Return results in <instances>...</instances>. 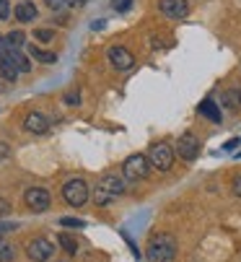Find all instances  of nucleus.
<instances>
[{
    "instance_id": "obj_1",
    "label": "nucleus",
    "mask_w": 241,
    "mask_h": 262,
    "mask_svg": "<svg viewBox=\"0 0 241 262\" xmlns=\"http://www.w3.org/2000/svg\"><path fill=\"white\" fill-rule=\"evenodd\" d=\"M125 190H127L125 177H119V174H114V171H106V174H101V179H99V184H96L94 203L104 208V205H109L117 195H122Z\"/></svg>"
},
{
    "instance_id": "obj_2",
    "label": "nucleus",
    "mask_w": 241,
    "mask_h": 262,
    "mask_svg": "<svg viewBox=\"0 0 241 262\" xmlns=\"http://www.w3.org/2000/svg\"><path fill=\"white\" fill-rule=\"evenodd\" d=\"M177 257V239L171 234H153L148 242V259L150 262H174Z\"/></svg>"
},
{
    "instance_id": "obj_3",
    "label": "nucleus",
    "mask_w": 241,
    "mask_h": 262,
    "mask_svg": "<svg viewBox=\"0 0 241 262\" xmlns=\"http://www.w3.org/2000/svg\"><path fill=\"white\" fill-rule=\"evenodd\" d=\"M89 184H86V179H80V177H75V179H68L65 184H62V198H65V203L68 205H73V208H80V205H86L89 203Z\"/></svg>"
},
{
    "instance_id": "obj_4",
    "label": "nucleus",
    "mask_w": 241,
    "mask_h": 262,
    "mask_svg": "<svg viewBox=\"0 0 241 262\" xmlns=\"http://www.w3.org/2000/svg\"><path fill=\"white\" fill-rule=\"evenodd\" d=\"M148 164H150V169L169 171L174 166V148L166 143H153L148 151Z\"/></svg>"
},
{
    "instance_id": "obj_5",
    "label": "nucleus",
    "mask_w": 241,
    "mask_h": 262,
    "mask_svg": "<svg viewBox=\"0 0 241 262\" xmlns=\"http://www.w3.org/2000/svg\"><path fill=\"white\" fill-rule=\"evenodd\" d=\"M122 171H125V179L127 182H140L150 174V164H148V156L143 154H133L125 164H122Z\"/></svg>"
},
{
    "instance_id": "obj_6",
    "label": "nucleus",
    "mask_w": 241,
    "mask_h": 262,
    "mask_svg": "<svg viewBox=\"0 0 241 262\" xmlns=\"http://www.w3.org/2000/svg\"><path fill=\"white\" fill-rule=\"evenodd\" d=\"M55 244L47 239V236H36V239H31L29 242V247H26V254L34 259V262H50L52 259V254H55Z\"/></svg>"
},
{
    "instance_id": "obj_7",
    "label": "nucleus",
    "mask_w": 241,
    "mask_h": 262,
    "mask_svg": "<svg viewBox=\"0 0 241 262\" xmlns=\"http://www.w3.org/2000/svg\"><path fill=\"white\" fill-rule=\"evenodd\" d=\"M24 203L34 210V213H45L50 205H52V198L47 190H42V187H29V190L24 192Z\"/></svg>"
},
{
    "instance_id": "obj_8",
    "label": "nucleus",
    "mask_w": 241,
    "mask_h": 262,
    "mask_svg": "<svg viewBox=\"0 0 241 262\" xmlns=\"http://www.w3.org/2000/svg\"><path fill=\"white\" fill-rule=\"evenodd\" d=\"M177 154H179V159H184V161H194V159L200 156V140H197L194 133H184V135L179 138Z\"/></svg>"
},
{
    "instance_id": "obj_9",
    "label": "nucleus",
    "mask_w": 241,
    "mask_h": 262,
    "mask_svg": "<svg viewBox=\"0 0 241 262\" xmlns=\"http://www.w3.org/2000/svg\"><path fill=\"white\" fill-rule=\"evenodd\" d=\"M106 57H109V62H112V68H117V70H130L133 65H135V55L127 50V47H109V52H106Z\"/></svg>"
},
{
    "instance_id": "obj_10",
    "label": "nucleus",
    "mask_w": 241,
    "mask_h": 262,
    "mask_svg": "<svg viewBox=\"0 0 241 262\" xmlns=\"http://www.w3.org/2000/svg\"><path fill=\"white\" fill-rule=\"evenodd\" d=\"M158 8H161V13H164L166 18H184L189 13L187 0H161Z\"/></svg>"
},
{
    "instance_id": "obj_11",
    "label": "nucleus",
    "mask_w": 241,
    "mask_h": 262,
    "mask_svg": "<svg viewBox=\"0 0 241 262\" xmlns=\"http://www.w3.org/2000/svg\"><path fill=\"white\" fill-rule=\"evenodd\" d=\"M24 127L29 133H34V135H45L50 130V120L42 115V112H29L26 120H24Z\"/></svg>"
},
{
    "instance_id": "obj_12",
    "label": "nucleus",
    "mask_w": 241,
    "mask_h": 262,
    "mask_svg": "<svg viewBox=\"0 0 241 262\" xmlns=\"http://www.w3.org/2000/svg\"><path fill=\"white\" fill-rule=\"evenodd\" d=\"M0 76H3L6 81H16L18 78V68H16L11 52H3V50H0Z\"/></svg>"
},
{
    "instance_id": "obj_13",
    "label": "nucleus",
    "mask_w": 241,
    "mask_h": 262,
    "mask_svg": "<svg viewBox=\"0 0 241 262\" xmlns=\"http://www.w3.org/2000/svg\"><path fill=\"white\" fill-rule=\"evenodd\" d=\"M36 6L34 3H29V0H21V3L16 6V18L21 21V24H29V21H34L36 18Z\"/></svg>"
},
{
    "instance_id": "obj_14",
    "label": "nucleus",
    "mask_w": 241,
    "mask_h": 262,
    "mask_svg": "<svg viewBox=\"0 0 241 262\" xmlns=\"http://www.w3.org/2000/svg\"><path fill=\"white\" fill-rule=\"evenodd\" d=\"M221 106H223V109H228V112H238L241 99H238L236 89H226V91L221 94Z\"/></svg>"
},
{
    "instance_id": "obj_15",
    "label": "nucleus",
    "mask_w": 241,
    "mask_h": 262,
    "mask_svg": "<svg viewBox=\"0 0 241 262\" xmlns=\"http://www.w3.org/2000/svg\"><path fill=\"white\" fill-rule=\"evenodd\" d=\"M200 115L208 117L210 122H221V109H218V104L213 99H205L203 104H200Z\"/></svg>"
},
{
    "instance_id": "obj_16",
    "label": "nucleus",
    "mask_w": 241,
    "mask_h": 262,
    "mask_svg": "<svg viewBox=\"0 0 241 262\" xmlns=\"http://www.w3.org/2000/svg\"><path fill=\"white\" fill-rule=\"evenodd\" d=\"M29 55L34 57V60H39V62H45V65H52V62H57V55L55 52H45V50H39V47H29Z\"/></svg>"
},
{
    "instance_id": "obj_17",
    "label": "nucleus",
    "mask_w": 241,
    "mask_h": 262,
    "mask_svg": "<svg viewBox=\"0 0 241 262\" xmlns=\"http://www.w3.org/2000/svg\"><path fill=\"white\" fill-rule=\"evenodd\" d=\"M57 242H60V247H62L68 254H75V252H78V242H75L68 231H62V234L57 236Z\"/></svg>"
},
{
    "instance_id": "obj_18",
    "label": "nucleus",
    "mask_w": 241,
    "mask_h": 262,
    "mask_svg": "<svg viewBox=\"0 0 241 262\" xmlns=\"http://www.w3.org/2000/svg\"><path fill=\"white\" fill-rule=\"evenodd\" d=\"M8 52H11V57H13V62H16L18 73H29V70H31V62H29V60H26L18 50H8Z\"/></svg>"
},
{
    "instance_id": "obj_19",
    "label": "nucleus",
    "mask_w": 241,
    "mask_h": 262,
    "mask_svg": "<svg viewBox=\"0 0 241 262\" xmlns=\"http://www.w3.org/2000/svg\"><path fill=\"white\" fill-rule=\"evenodd\" d=\"M24 42H26L24 31H11V34L6 36V45H8L11 50H18V47H24Z\"/></svg>"
},
{
    "instance_id": "obj_20",
    "label": "nucleus",
    "mask_w": 241,
    "mask_h": 262,
    "mask_svg": "<svg viewBox=\"0 0 241 262\" xmlns=\"http://www.w3.org/2000/svg\"><path fill=\"white\" fill-rule=\"evenodd\" d=\"M16 259V249L8 242H0V262H13Z\"/></svg>"
},
{
    "instance_id": "obj_21",
    "label": "nucleus",
    "mask_w": 241,
    "mask_h": 262,
    "mask_svg": "<svg viewBox=\"0 0 241 262\" xmlns=\"http://www.w3.org/2000/svg\"><path fill=\"white\" fill-rule=\"evenodd\" d=\"M60 226H65V229H83L86 221H80V218H60Z\"/></svg>"
},
{
    "instance_id": "obj_22",
    "label": "nucleus",
    "mask_w": 241,
    "mask_h": 262,
    "mask_svg": "<svg viewBox=\"0 0 241 262\" xmlns=\"http://www.w3.org/2000/svg\"><path fill=\"white\" fill-rule=\"evenodd\" d=\"M34 39H39V42H52L55 34H52L50 29H36V31H34Z\"/></svg>"
},
{
    "instance_id": "obj_23",
    "label": "nucleus",
    "mask_w": 241,
    "mask_h": 262,
    "mask_svg": "<svg viewBox=\"0 0 241 262\" xmlns=\"http://www.w3.org/2000/svg\"><path fill=\"white\" fill-rule=\"evenodd\" d=\"M65 104H70V106H78V104H80V94H78V91H70V94H65Z\"/></svg>"
},
{
    "instance_id": "obj_24",
    "label": "nucleus",
    "mask_w": 241,
    "mask_h": 262,
    "mask_svg": "<svg viewBox=\"0 0 241 262\" xmlns=\"http://www.w3.org/2000/svg\"><path fill=\"white\" fill-rule=\"evenodd\" d=\"M11 16V3H8V0H0V18H8Z\"/></svg>"
},
{
    "instance_id": "obj_25",
    "label": "nucleus",
    "mask_w": 241,
    "mask_h": 262,
    "mask_svg": "<svg viewBox=\"0 0 241 262\" xmlns=\"http://www.w3.org/2000/svg\"><path fill=\"white\" fill-rule=\"evenodd\" d=\"M18 229V223H6V221H0V236L8 234V231H16Z\"/></svg>"
},
{
    "instance_id": "obj_26",
    "label": "nucleus",
    "mask_w": 241,
    "mask_h": 262,
    "mask_svg": "<svg viewBox=\"0 0 241 262\" xmlns=\"http://www.w3.org/2000/svg\"><path fill=\"white\" fill-rule=\"evenodd\" d=\"M45 3H47V6L52 8V11H62V8L68 6V3H65V0H45Z\"/></svg>"
},
{
    "instance_id": "obj_27",
    "label": "nucleus",
    "mask_w": 241,
    "mask_h": 262,
    "mask_svg": "<svg viewBox=\"0 0 241 262\" xmlns=\"http://www.w3.org/2000/svg\"><path fill=\"white\" fill-rule=\"evenodd\" d=\"M130 6H133V0H117V3H114V8H117L119 13H125Z\"/></svg>"
},
{
    "instance_id": "obj_28",
    "label": "nucleus",
    "mask_w": 241,
    "mask_h": 262,
    "mask_svg": "<svg viewBox=\"0 0 241 262\" xmlns=\"http://www.w3.org/2000/svg\"><path fill=\"white\" fill-rule=\"evenodd\" d=\"M233 195H236V198H241V174H236V177H233Z\"/></svg>"
},
{
    "instance_id": "obj_29",
    "label": "nucleus",
    "mask_w": 241,
    "mask_h": 262,
    "mask_svg": "<svg viewBox=\"0 0 241 262\" xmlns=\"http://www.w3.org/2000/svg\"><path fill=\"white\" fill-rule=\"evenodd\" d=\"M11 213V203L6 198H0V215H8Z\"/></svg>"
},
{
    "instance_id": "obj_30",
    "label": "nucleus",
    "mask_w": 241,
    "mask_h": 262,
    "mask_svg": "<svg viewBox=\"0 0 241 262\" xmlns=\"http://www.w3.org/2000/svg\"><path fill=\"white\" fill-rule=\"evenodd\" d=\"M8 154H11V148H8L6 143H0V161H6V159H8Z\"/></svg>"
},
{
    "instance_id": "obj_31",
    "label": "nucleus",
    "mask_w": 241,
    "mask_h": 262,
    "mask_svg": "<svg viewBox=\"0 0 241 262\" xmlns=\"http://www.w3.org/2000/svg\"><path fill=\"white\" fill-rule=\"evenodd\" d=\"M68 6H75V8H80V6H86V0H65Z\"/></svg>"
},
{
    "instance_id": "obj_32",
    "label": "nucleus",
    "mask_w": 241,
    "mask_h": 262,
    "mask_svg": "<svg viewBox=\"0 0 241 262\" xmlns=\"http://www.w3.org/2000/svg\"><path fill=\"white\" fill-rule=\"evenodd\" d=\"M6 47V36H0V50H3Z\"/></svg>"
},
{
    "instance_id": "obj_33",
    "label": "nucleus",
    "mask_w": 241,
    "mask_h": 262,
    "mask_svg": "<svg viewBox=\"0 0 241 262\" xmlns=\"http://www.w3.org/2000/svg\"><path fill=\"white\" fill-rule=\"evenodd\" d=\"M236 94H238V99H241V86H238V89H236Z\"/></svg>"
},
{
    "instance_id": "obj_34",
    "label": "nucleus",
    "mask_w": 241,
    "mask_h": 262,
    "mask_svg": "<svg viewBox=\"0 0 241 262\" xmlns=\"http://www.w3.org/2000/svg\"><path fill=\"white\" fill-rule=\"evenodd\" d=\"M114 3H117V0H114Z\"/></svg>"
}]
</instances>
